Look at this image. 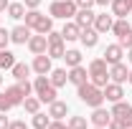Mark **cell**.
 I'll return each instance as SVG.
<instances>
[{"label":"cell","mask_w":132,"mask_h":129,"mask_svg":"<svg viewBox=\"0 0 132 129\" xmlns=\"http://www.w3.org/2000/svg\"><path fill=\"white\" fill-rule=\"evenodd\" d=\"M76 96H79L81 104L97 109V106L104 104V89H99V86H94L92 81H86V84H81V86H76Z\"/></svg>","instance_id":"obj_1"},{"label":"cell","mask_w":132,"mask_h":129,"mask_svg":"<svg viewBox=\"0 0 132 129\" xmlns=\"http://www.w3.org/2000/svg\"><path fill=\"white\" fill-rule=\"evenodd\" d=\"M23 20H26V25H28L33 33H43V35H46V33L53 31V18H51V15H43L38 8H36V10H26Z\"/></svg>","instance_id":"obj_2"},{"label":"cell","mask_w":132,"mask_h":129,"mask_svg":"<svg viewBox=\"0 0 132 129\" xmlns=\"http://www.w3.org/2000/svg\"><path fill=\"white\" fill-rule=\"evenodd\" d=\"M89 81L99 86V89H104L107 84H109V63L104 61V58H92L89 61Z\"/></svg>","instance_id":"obj_3"},{"label":"cell","mask_w":132,"mask_h":129,"mask_svg":"<svg viewBox=\"0 0 132 129\" xmlns=\"http://www.w3.org/2000/svg\"><path fill=\"white\" fill-rule=\"evenodd\" d=\"M33 94L41 99L43 104H51V101H56V96H59V89L48 81V76H36L33 79Z\"/></svg>","instance_id":"obj_4"},{"label":"cell","mask_w":132,"mask_h":129,"mask_svg":"<svg viewBox=\"0 0 132 129\" xmlns=\"http://www.w3.org/2000/svg\"><path fill=\"white\" fill-rule=\"evenodd\" d=\"M76 10H79V8H76L74 0H53L48 5V15L53 18V20H56V18H59V20H74Z\"/></svg>","instance_id":"obj_5"},{"label":"cell","mask_w":132,"mask_h":129,"mask_svg":"<svg viewBox=\"0 0 132 129\" xmlns=\"http://www.w3.org/2000/svg\"><path fill=\"white\" fill-rule=\"evenodd\" d=\"M46 38H48V48H46V53H48L51 58H64V53H66V41H64V35H61V31L46 33Z\"/></svg>","instance_id":"obj_6"},{"label":"cell","mask_w":132,"mask_h":129,"mask_svg":"<svg viewBox=\"0 0 132 129\" xmlns=\"http://www.w3.org/2000/svg\"><path fill=\"white\" fill-rule=\"evenodd\" d=\"M109 112H112L114 119H119V122L125 124V129L132 127V106L125 101V99H122V101H117V104H112V109H109Z\"/></svg>","instance_id":"obj_7"},{"label":"cell","mask_w":132,"mask_h":129,"mask_svg":"<svg viewBox=\"0 0 132 129\" xmlns=\"http://www.w3.org/2000/svg\"><path fill=\"white\" fill-rule=\"evenodd\" d=\"M51 61H53V58H51L48 53H38V56H33V63H31L33 73H36V76H48L51 68H53Z\"/></svg>","instance_id":"obj_8"},{"label":"cell","mask_w":132,"mask_h":129,"mask_svg":"<svg viewBox=\"0 0 132 129\" xmlns=\"http://www.w3.org/2000/svg\"><path fill=\"white\" fill-rule=\"evenodd\" d=\"M122 99H125V84H114V81H109V84L104 86V101L117 104V101H122Z\"/></svg>","instance_id":"obj_9"},{"label":"cell","mask_w":132,"mask_h":129,"mask_svg":"<svg viewBox=\"0 0 132 129\" xmlns=\"http://www.w3.org/2000/svg\"><path fill=\"white\" fill-rule=\"evenodd\" d=\"M31 35H33V31L26 25V23H20V25H15V28H10V43H15V46H26Z\"/></svg>","instance_id":"obj_10"},{"label":"cell","mask_w":132,"mask_h":129,"mask_svg":"<svg viewBox=\"0 0 132 129\" xmlns=\"http://www.w3.org/2000/svg\"><path fill=\"white\" fill-rule=\"evenodd\" d=\"M28 51H31L33 56H38V53H46V48H48V38L43 35V33H33L31 38H28Z\"/></svg>","instance_id":"obj_11"},{"label":"cell","mask_w":132,"mask_h":129,"mask_svg":"<svg viewBox=\"0 0 132 129\" xmlns=\"http://www.w3.org/2000/svg\"><path fill=\"white\" fill-rule=\"evenodd\" d=\"M109 119H112V112H109V109H104V106H97V109H92L89 124H92V127H107V124H109Z\"/></svg>","instance_id":"obj_12"},{"label":"cell","mask_w":132,"mask_h":129,"mask_svg":"<svg viewBox=\"0 0 132 129\" xmlns=\"http://www.w3.org/2000/svg\"><path fill=\"white\" fill-rule=\"evenodd\" d=\"M112 23H114V15H112V13H97L92 28L102 35V33H109V31H112Z\"/></svg>","instance_id":"obj_13"},{"label":"cell","mask_w":132,"mask_h":129,"mask_svg":"<svg viewBox=\"0 0 132 129\" xmlns=\"http://www.w3.org/2000/svg\"><path fill=\"white\" fill-rule=\"evenodd\" d=\"M127 76H130V68L127 63H112L109 66V81H114V84H127Z\"/></svg>","instance_id":"obj_14"},{"label":"cell","mask_w":132,"mask_h":129,"mask_svg":"<svg viewBox=\"0 0 132 129\" xmlns=\"http://www.w3.org/2000/svg\"><path fill=\"white\" fill-rule=\"evenodd\" d=\"M107 63L112 66V63H119L122 58H125V48L119 46V43H109L107 48H104V56H102Z\"/></svg>","instance_id":"obj_15"},{"label":"cell","mask_w":132,"mask_h":129,"mask_svg":"<svg viewBox=\"0 0 132 129\" xmlns=\"http://www.w3.org/2000/svg\"><path fill=\"white\" fill-rule=\"evenodd\" d=\"M86 81H89V68H86V66H74V68H69V84L81 86Z\"/></svg>","instance_id":"obj_16"},{"label":"cell","mask_w":132,"mask_h":129,"mask_svg":"<svg viewBox=\"0 0 132 129\" xmlns=\"http://www.w3.org/2000/svg\"><path fill=\"white\" fill-rule=\"evenodd\" d=\"M79 43H81L84 48H97L99 33L94 31V28H81V33H79Z\"/></svg>","instance_id":"obj_17"},{"label":"cell","mask_w":132,"mask_h":129,"mask_svg":"<svg viewBox=\"0 0 132 129\" xmlns=\"http://www.w3.org/2000/svg\"><path fill=\"white\" fill-rule=\"evenodd\" d=\"M3 94H5V99L10 101V106H13V109H15V106H23V99H26V94L20 91V86H18V84L8 86V89H5Z\"/></svg>","instance_id":"obj_18"},{"label":"cell","mask_w":132,"mask_h":129,"mask_svg":"<svg viewBox=\"0 0 132 129\" xmlns=\"http://www.w3.org/2000/svg\"><path fill=\"white\" fill-rule=\"evenodd\" d=\"M94 18H97V13L89 8V10H76V15H74V23L79 25V28H92L94 25Z\"/></svg>","instance_id":"obj_19"},{"label":"cell","mask_w":132,"mask_h":129,"mask_svg":"<svg viewBox=\"0 0 132 129\" xmlns=\"http://www.w3.org/2000/svg\"><path fill=\"white\" fill-rule=\"evenodd\" d=\"M48 116L51 119H66L69 116V104L66 101H59V99L51 101L48 104Z\"/></svg>","instance_id":"obj_20"},{"label":"cell","mask_w":132,"mask_h":129,"mask_svg":"<svg viewBox=\"0 0 132 129\" xmlns=\"http://www.w3.org/2000/svg\"><path fill=\"white\" fill-rule=\"evenodd\" d=\"M79 33H81V28H79L74 20H64L61 35H64V41H66V43H71V41H79Z\"/></svg>","instance_id":"obj_21"},{"label":"cell","mask_w":132,"mask_h":129,"mask_svg":"<svg viewBox=\"0 0 132 129\" xmlns=\"http://www.w3.org/2000/svg\"><path fill=\"white\" fill-rule=\"evenodd\" d=\"M48 81L56 86V89H64L66 84H69V71H66V68H51Z\"/></svg>","instance_id":"obj_22"},{"label":"cell","mask_w":132,"mask_h":129,"mask_svg":"<svg viewBox=\"0 0 132 129\" xmlns=\"http://www.w3.org/2000/svg\"><path fill=\"white\" fill-rule=\"evenodd\" d=\"M31 63H23V61H15V63H13V68H10V76H13V79L15 81H23V79H28V76H31Z\"/></svg>","instance_id":"obj_23"},{"label":"cell","mask_w":132,"mask_h":129,"mask_svg":"<svg viewBox=\"0 0 132 129\" xmlns=\"http://www.w3.org/2000/svg\"><path fill=\"white\" fill-rule=\"evenodd\" d=\"M109 8H112V15H114V18H127L132 13V8H130L127 0H112Z\"/></svg>","instance_id":"obj_24"},{"label":"cell","mask_w":132,"mask_h":129,"mask_svg":"<svg viewBox=\"0 0 132 129\" xmlns=\"http://www.w3.org/2000/svg\"><path fill=\"white\" fill-rule=\"evenodd\" d=\"M8 18H13V20H23V15H26V5L20 3V0H10V5H8Z\"/></svg>","instance_id":"obj_25"},{"label":"cell","mask_w":132,"mask_h":129,"mask_svg":"<svg viewBox=\"0 0 132 129\" xmlns=\"http://www.w3.org/2000/svg\"><path fill=\"white\" fill-rule=\"evenodd\" d=\"M81 51L79 48H66V53H64V61H66V66L69 68H74V66H81Z\"/></svg>","instance_id":"obj_26"},{"label":"cell","mask_w":132,"mask_h":129,"mask_svg":"<svg viewBox=\"0 0 132 129\" xmlns=\"http://www.w3.org/2000/svg\"><path fill=\"white\" fill-rule=\"evenodd\" d=\"M15 63V53L8 48H0V71H10Z\"/></svg>","instance_id":"obj_27"},{"label":"cell","mask_w":132,"mask_h":129,"mask_svg":"<svg viewBox=\"0 0 132 129\" xmlns=\"http://www.w3.org/2000/svg\"><path fill=\"white\" fill-rule=\"evenodd\" d=\"M130 28H132V25H130V20H127V18H114V23H112V31H109V33H114L117 38H122V35L130 31Z\"/></svg>","instance_id":"obj_28"},{"label":"cell","mask_w":132,"mask_h":129,"mask_svg":"<svg viewBox=\"0 0 132 129\" xmlns=\"http://www.w3.org/2000/svg\"><path fill=\"white\" fill-rule=\"evenodd\" d=\"M41 104H43V101L38 96H26L23 99V109H26V114H31V116L41 112Z\"/></svg>","instance_id":"obj_29"},{"label":"cell","mask_w":132,"mask_h":129,"mask_svg":"<svg viewBox=\"0 0 132 129\" xmlns=\"http://www.w3.org/2000/svg\"><path fill=\"white\" fill-rule=\"evenodd\" d=\"M48 124H51L48 112H46V114H43V112L33 114V119H31V127H33V129H48Z\"/></svg>","instance_id":"obj_30"},{"label":"cell","mask_w":132,"mask_h":129,"mask_svg":"<svg viewBox=\"0 0 132 129\" xmlns=\"http://www.w3.org/2000/svg\"><path fill=\"white\" fill-rule=\"evenodd\" d=\"M69 127L71 129H89V119L81 116V114H74V116H69Z\"/></svg>","instance_id":"obj_31"},{"label":"cell","mask_w":132,"mask_h":129,"mask_svg":"<svg viewBox=\"0 0 132 129\" xmlns=\"http://www.w3.org/2000/svg\"><path fill=\"white\" fill-rule=\"evenodd\" d=\"M117 43H119V46H122L125 51H127V48H132V28H130L127 33H125V35H122V38H119Z\"/></svg>","instance_id":"obj_32"},{"label":"cell","mask_w":132,"mask_h":129,"mask_svg":"<svg viewBox=\"0 0 132 129\" xmlns=\"http://www.w3.org/2000/svg\"><path fill=\"white\" fill-rule=\"evenodd\" d=\"M8 43H10V31L0 25V48H8Z\"/></svg>","instance_id":"obj_33"},{"label":"cell","mask_w":132,"mask_h":129,"mask_svg":"<svg viewBox=\"0 0 132 129\" xmlns=\"http://www.w3.org/2000/svg\"><path fill=\"white\" fill-rule=\"evenodd\" d=\"M18 86H20V91H23L26 96H31V94H33V81L23 79V81H18Z\"/></svg>","instance_id":"obj_34"},{"label":"cell","mask_w":132,"mask_h":129,"mask_svg":"<svg viewBox=\"0 0 132 129\" xmlns=\"http://www.w3.org/2000/svg\"><path fill=\"white\" fill-rule=\"evenodd\" d=\"M48 129H71V127H69V122H64V119H51Z\"/></svg>","instance_id":"obj_35"},{"label":"cell","mask_w":132,"mask_h":129,"mask_svg":"<svg viewBox=\"0 0 132 129\" xmlns=\"http://www.w3.org/2000/svg\"><path fill=\"white\" fill-rule=\"evenodd\" d=\"M10 109H13V106H10V101L5 99V94H3V91H0V112H3V114H8Z\"/></svg>","instance_id":"obj_36"},{"label":"cell","mask_w":132,"mask_h":129,"mask_svg":"<svg viewBox=\"0 0 132 129\" xmlns=\"http://www.w3.org/2000/svg\"><path fill=\"white\" fill-rule=\"evenodd\" d=\"M74 3H76V8H79V10H89V8H94V5H97L94 0H74Z\"/></svg>","instance_id":"obj_37"},{"label":"cell","mask_w":132,"mask_h":129,"mask_svg":"<svg viewBox=\"0 0 132 129\" xmlns=\"http://www.w3.org/2000/svg\"><path fill=\"white\" fill-rule=\"evenodd\" d=\"M41 3H43V0H23L26 10H36V8H41Z\"/></svg>","instance_id":"obj_38"},{"label":"cell","mask_w":132,"mask_h":129,"mask_svg":"<svg viewBox=\"0 0 132 129\" xmlns=\"http://www.w3.org/2000/svg\"><path fill=\"white\" fill-rule=\"evenodd\" d=\"M107 129H125V124H122L119 119H114V116H112V119H109V124H107Z\"/></svg>","instance_id":"obj_39"},{"label":"cell","mask_w":132,"mask_h":129,"mask_svg":"<svg viewBox=\"0 0 132 129\" xmlns=\"http://www.w3.org/2000/svg\"><path fill=\"white\" fill-rule=\"evenodd\" d=\"M8 129H28V124L23 122V119H15V122H10V127Z\"/></svg>","instance_id":"obj_40"},{"label":"cell","mask_w":132,"mask_h":129,"mask_svg":"<svg viewBox=\"0 0 132 129\" xmlns=\"http://www.w3.org/2000/svg\"><path fill=\"white\" fill-rule=\"evenodd\" d=\"M8 127H10V119H8L5 114L0 112V129H8Z\"/></svg>","instance_id":"obj_41"},{"label":"cell","mask_w":132,"mask_h":129,"mask_svg":"<svg viewBox=\"0 0 132 129\" xmlns=\"http://www.w3.org/2000/svg\"><path fill=\"white\" fill-rule=\"evenodd\" d=\"M8 5H10V0H0V13H5V10H8Z\"/></svg>","instance_id":"obj_42"},{"label":"cell","mask_w":132,"mask_h":129,"mask_svg":"<svg viewBox=\"0 0 132 129\" xmlns=\"http://www.w3.org/2000/svg\"><path fill=\"white\" fill-rule=\"evenodd\" d=\"M97 5H102V8H107V5H112V0H94Z\"/></svg>","instance_id":"obj_43"},{"label":"cell","mask_w":132,"mask_h":129,"mask_svg":"<svg viewBox=\"0 0 132 129\" xmlns=\"http://www.w3.org/2000/svg\"><path fill=\"white\" fill-rule=\"evenodd\" d=\"M127 61L132 63V48H127Z\"/></svg>","instance_id":"obj_44"},{"label":"cell","mask_w":132,"mask_h":129,"mask_svg":"<svg viewBox=\"0 0 132 129\" xmlns=\"http://www.w3.org/2000/svg\"><path fill=\"white\" fill-rule=\"evenodd\" d=\"M127 84L132 86V68H130V76H127Z\"/></svg>","instance_id":"obj_45"},{"label":"cell","mask_w":132,"mask_h":129,"mask_svg":"<svg viewBox=\"0 0 132 129\" xmlns=\"http://www.w3.org/2000/svg\"><path fill=\"white\" fill-rule=\"evenodd\" d=\"M89 129H107V127H89Z\"/></svg>","instance_id":"obj_46"},{"label":"cell","mask_w":132,"mask_h":129,"mask_svg":"<svg viewBox=\"0 0 132 129\" xmlns=\"http://www.w3.org/2000/svg\"><path fill=\"white\" fill-rule=\"evenodd\" d=\"M0 86H3V71H0Z\"/></svg>","instance_id":"obj_47"},{"label":"cell","mask_w":132,"mask_h":129,"mask_svg":"<svg viewBox=\"0 0 132 129\" xmlns=\"http://www.w3.org/2000/svg\"><path fill=\"white\" fill-rule=\"evenodd\" d=\"M127 3H130V8H132V0H127Z\"/></svg>","instance_id":"obj_48"},{"label":"cell","mask_w":132,"mask_h":129,"mask_svg":"<svg viewBox=\"0 0 132 129\" xmlns=\"http://www.w3.org/2000/svg\"><path fill=\"white\" fill-rule=\"evenodd\" d=\"M130 129H132V127H130Z\"/></svg>","instance_id":"obj_49"}]
</instances>
